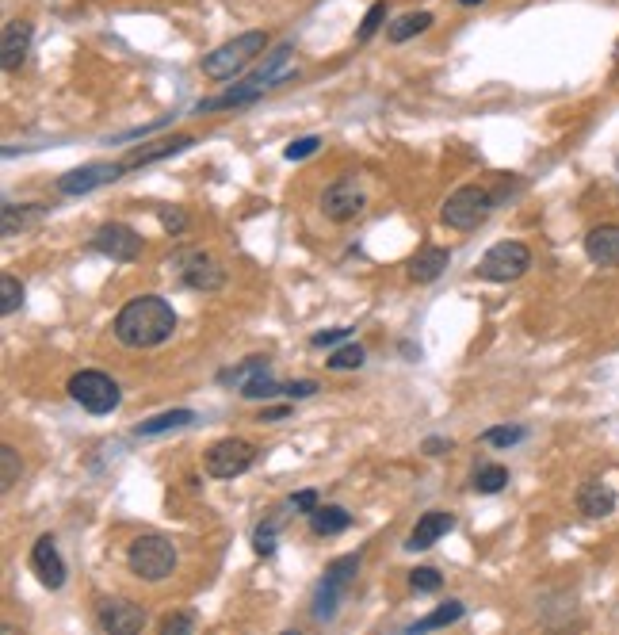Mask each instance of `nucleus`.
<instances>
[{
  "label": "nucleus",
  "instance_id": "nucleus-23",
  "mask_svg": "<svg viewBox=\"0 0 619 635\" xmlns=\"http://www.w3.org/2000/svg\"><path fill=\"white\" fill-rule=\"evenodd\" d=\"M463 613H467V605H463V601H444L440 609H432L428 616H421L409 632L417 635V632H436V628H451V624H459V620H463Z\"/></svg>",
  "mask_w": 619,
  "mask_h": 635
},
{
  "label": "nucleus",
  "instance_id": "nucleus-6",
  "mask_svg": "<svg viewBox=\"0 0 619 635\" xmlns=\"http://www.w3.org/2000/svg\"><path fill=\"white\" fill-rule=\"evenodd\" d=\"M493 207H497V203H493V192L467 184V188L451 192L444 211H440V219H444V226H451V230H474V226L486 222V215H490Z\"/></svg>",
  "mask_w": 619,
  "mask_h": 635
},
{
  "label": "nucleus",
  "instance_id": "nucleus-25",
  "mask_svg": "<svg viewBox=\"0 0 619 635\" xmlns=\"http://www.w3.org/2000/svg\"><path fill=\"white\" fill-rule=\"evenodd\" d=\"M432 27V12H406L398 23H390V43H406L413 35H421Z\"/></svg>",
  "mask_w": 619,
  "mask_h": 635
},
{
  "label": "nucleus",
  "instance_id": "nucleus-40",
  "mask_svg": "<svg viewBox=\"0 0 619 635\" xmlns=\"http://www.w3.org/2000/svg\"><path fill=\"white\" fill-rule=\"evenodd\" d=\"M283 395H287V398H310V395H318V383H314V379H299V383H283Z\"/></svg>",
  "mask_w": 619,
  "mask_h": 635
},
{
  "label": "nucleus",
  "instance_id": "nucleus-10",
  "mask_svg": "<svg viewBox=\"0 0 619 635\" xmlns=\"http://www.w3.org/2000/svg\"><path fill=\"white\" fill-rule=\"evenodd\" d=\"M321 211H325V219H333V222L356 219L363 211V192L356 188V180H352V176L333 180V184L325 188V196H321Z\"/></svg>",
  "mask_w": 619,
  "mask_h": 635
},
{
  "label": "nucleus",
  "instance_id": "nucleus-12",
  "mask_svg": "<svg viewBox=\"0 0 619 635\" xmlns=\"http://www.w3.org/2000/svg\"><path fill=\"white\" fill-rule=\"evenodd\" d=\"M31 570L39 574L46 590H62L65 586V559L58 551V540L54 536H39L35 548H31Z\"/></svg>",
  "mask_w": 619,
  "mask_h": 635
},
{
  "label": "nucleus",
  "instance_id": "nucleus-1",
  "mask_svg": "<svg viewBox=\"0 0 619 635\" xmlns=\"http://www.w3.org/2000/svg\"><path fill=\"white\" fill-rule=\"evenodd\" d=\"M172 333H176V310L161 295L130 299L127 307L115 314V337L127 349H157Z\"/></svg>",
  "mask_w": 619,
  "mask_h": 635
},
{
  "label": "nucleus",
  "instance_id": "nucleus-37",
  "mask_svg": "<svg viewBox=\"0 0 619 635\" xmlns=\"http://www.w3.org/2000/svg\"><path fill=\"white\" fill-rule=\"evenodd\" d=\"M180 632H195L192 613H169L161 620V635H180Z\"/></svg>",
  "mask_w": 619,
  "mask_h": 635
},
{
  "label": "nucleus",
  "instance_id": "nucleus-29",
  "mask_svg": "<svg viewBox=\"0 0 619 635\" xmlns=\"http://www.w3.org/2000/svg\"><path fill=\"white\" fill-rule=\"evenodd\" d=\"M528 437L520 425H497V429H486L482 433V440L486 444H493V448H513V444H520V440Z\"/></svg>",
  "mask_w": 619,
  "mask_h": 635
},
{
  "label": "nucleus",
  "instance_id": "nucleus-35",
  "mask_svg": "<svg viewBox=\"0 0 619 635\" xmlns=\"http://www.w3.org/2000/svg\"><path fill=\"white\" fill-rule=\"evenodd\" d=\"M318 146H321L318 134H306V138H295V142L283 150V157H287V161H302V157L318 154Z\"/></svg>",
  "mask_w": 619,
  "mask_h": 635
},
{
  "label": "nucleus",
  "instance_id": "nucleus-16",
  "mask_svg": "<svg viewBox=\"0 0 619 635\" xmlns=\"http://www.w3.org/2000/svg\"><path fill=\"white\" fill-rule=\"evenodd\" d=\"M27 50H31V23L8 20L4 23V43H0V66L12 73L27 58Z\"/></svg>",
  "mask_w": 619,
  "mask_h": 635
},
{
  "label": "nucleus",
  "instance_id": "nucleus-18",
  "mask_svg": "<svg viewBox=\"0 0 619 635\" xmlns=\"http://www.w3.org/2000/svg\"><path fill=\"white\" fill-rule=\"evenodd\" d=\"M451 253L448 249H440V245H425L413 261H409V280H417V284H432L444 268H448Z\"/></svg>",
  "mask_w": 619,
  "mask_h": 635
},
{
  "label": "nucleus",
  "instance_id": "nucleus-42",
  "mask_svg": "<svg viewBox=\"0 0 619 635\" xmlns=\"http://www.w3.org/2000/svg\"><path fill=\"white\" fill-rule=\"evenodd\" d=\"M444 448H451V440H440V437H428L425 440V452H428V456H440Z\"/></svg>",
  "mask_w": 619,
  "mask_h": 635
},
{
  "label": "nucleus",
  "instance_id": "nucleus-28",
  "mask_svg": "<svg viewBox=\"0 0 619 635\" xmlns=\"http://www.w3.org/2000/svg\"><path fill=\"white\" fill-rule=\"evenodd\" d=\"M0 463H4V475H0V490H12L23 475V463H20V452L12 448V444H4L0 448Z\"/></svg>",
  "mask_w": 619,
  "mask_h": 635
},
{
  "label": "nucleus",
  "instance_id": "nucleus-4",
  "mask_svg": "<svg viewBox=\"0 0 619 635\" xmlns=\"http://www.w3.org/2000/svg\"><path fill=\"white\" fill-rule=\"evenodd\" d=\"M69 398H73L81 410H88V414H111V410H119V402H123L119 383L104 372H92V368H88V372H77L69 379Z\"/></svg>",
  "mask_w": 619,
  "mask_h": 635
},
{
  "label": "nucleus",
  "instance_id": "nucleus-9",
  "mask_svg": "<svg viewBox=\"0 0 619 635\" xmlns=\"http://www.w3.org/2000/svg\"><path fill=\"white\" fill-rule=\"evenodd\" d=\"M123 173H127V165H107V161H92V165H81V169L65 173L62 180H58V192H62V196H88V192L104 188V184H111V180H119Z\"/></svg>",
  "mask_w": 619,
  "mask_h": 635
},
{
  "label": "nucleus",
  "instance_id": "nucleus-8",
  "mask_svg": "<svg viewBox=\"0 0 619 635\" xmlns=\"http://www.w3.org/2000/svg\"><path fill=\"white\" fill-rule=\"evenodd\" d=\"M92 249L111 257V261L130 264L142 253V238L130 230L127 222H107V226H100V230L92 234Z\"/></svg>",
  "mask_w": 619,
  "mask_h": 635
},
{
  "label": "nucleus",
  "instance_id": "nucleus-27",
  "mask_svg": "<svg viewBox=\"0 0 619 635\" xmlns=\"http://www.w3.org/2000/svg\"><path fill=\"white\" fill-rule=\"evenodd\" d=\"M505 482H509V471L501 467V463H486V467H478L474 471V490L478 494H497V490H505Z\"/></svg>",
  "mask_w": 619,
  "mask_h": 635
},
{
  "label": "nucleus",
  "instance_id": "nucleus-30",
  "mask_svg": "<svg viewBox=\"0 0 619 635\" xmlns=\"http://www.w3.org/2000/svg\"><path fill=\"white\" fill-rule=\"evenodd\" d=\"M329 368L333 372H352V368H363V349L360 345H344L329 356Z\"/></svg>",
  "mask_w": 619,
  "mask_h": 635
},
{
  "label": "nucleus",
  "instance_id": "nucleus-39",
  "mask_svg": "<svg viewBox=\"0 0 619 635\" xmlns=\"http://www.w3.org/2000/svg\"><path fill=\"white\" fill-rule=\"evenodd\" d=\"M348 333H352L348 326H337V329H325V333H314V349H329V345L344 341Z\"/></svg>",
  "mask_w": 619,
  "mask_h": 635
},
{
  "label": "nucleus",
  "instance_id": "nucleus-38",
  "mask_svg": "<svg viewBox=\"0 0 619 635\" xmlns=\"http://www.w3.org/2000/svg\"><path fill=\"white\" fill-rule=\"evenodd\" d=\"M253 548H257V555H272V551H276V521H268V525L257 528Z\"/></svg>",
  "mask_w": 619,
  "mask_h": 635
},
{
  "label": "nucleus",
  "instance_id": "nucleus-17",
  "mask_svg": "<svg viewBox=\"0 0 619 635\" xmlns=\"http://www.w3.org/2000/svg\"><path fill=\"white\" fill-rule=\"evenodd\" d=\"M195 138L192 134H176V138H161V142H150V146H142V150H134V154L123 161L127 169H142V165H153V161H165V157H176L184 154L188 146H192Z\"/></svg>",
  "mask_w": 619,
  "mask_h": 635
},
{
  "label": "nucleus",
  "instance_id": "nucleus-11",
  "mask_svg": "<svg viewBox=\"0 0 619 635\" xmlns=\"http://www.w3.org/2000/svg\"><path fill=\"white\" fill-rule=\"evenodd\" d=\"M96 624L111 635H134L146 628V609L134 601H100Z\"/></svg>",
  "mask_w": 619,
  "mask_h": 635
},
{
  "label": "nucleus",
  "instance_id": "nucleus-44",
  "mask_svg": "<svg viewBox=\"0 0 619 635\" xmlns=\"http://www.w3.org/2000/svg\"><path fill=\"white\" fill-rule=\"evenodd\" d=\"M459 4H467V8H470V4H482V0H459Z\"/></svg>",
  "mask_w": 619,
  "mask_h": 635
},
{
  "label": "nucleus",
  "instance_id": "nucleus-33",
  "mask_svg": "<svg viewBox=\"0 0 619 635\" xmlns=\"http://www.w3.org/2000/svg\"><path fill=\"white\" fill-rule=\"evenodd\" d=\"M409 586H413L417 593H436L440 586H444V578H440L432 567H417L413 574H409Z\"/></svg>",
  "mask_w": 619,
  "mask_h": 635
},
{
  "label": "nucleus",
  "instance_id": "nucleus-43",
  "mask_svg": "<svg viewBox=\"0 0 619 635\" xmlns=\"http://www.w3.org/2000/svg\"><path fill=\"white\" fill-rule=\"evenodd\" d=\"M287 414H291L287 406H276V410H264V414H260V421H283Z\"/></svg>",
  "mask_w": 619,
  "mask_h": 635
},
{
  "label": "nucleus",
  "instance_id": "nucleus-19",
  "mask_svg": "<svg viewBox=\"0 0 619 635\" xmlns=\"http://www.w3.org/2000/svg\"><path fill=\"white\" fill-rule=\"evenodd\" d=\"M577 509H581L585 517H608V513L616 509V494H612L604 482H585V486L577 490Z\"/></svg>",
  "mask_w": 619,
  "mask_h": 635
},
{
  "label": "nucleus",
  "instance_id": "nucleus-26",
  "mask_svg": "<svg viewBox=\"0 0 619 635\" xmlns=\"http://www.w3.org/2000/svg\"><path fill=\"white\" fill-rule=\"evenodd\" d=\"M264 372H268V356H249L245 364H237V368L218 375V383H234L237 391H241L249 379H257V375H264Z\"/></svg>",
  "mask_w": 619,
  "mask_h": 635
},
{
  "label": "nucleus",
  "instance_id": "nucleus-41",
  "mask_svg": "<svg viewBox=\"0 0 619 635\" xmlns=\"http://www.w3.org/2000/svg\"><path fill=\"white\" fill-rule=\"evenodd\" d=\"M291 509H299V513H314V509H318V490H299V494L291 498Z\"/></svg>",
  "mask_w": 619,
  "mask_h": 635
},
{
  "label": "nucleus",
  "instance_id": "nucleus-3",
  "mask_svg": "<svg viewBox=\"0 0 619 635\" xmlns=\"http://www.w3.org/2000/svg\"><path fill=\"white\" fill-rule=\"evenodd\" d=\"M127 567L142 582H165L176 570V544L165 536H138L127 551Z\"/></svg>",
  "mask_w": 619,
  "mask_h": 635
},
{
  "label": "nucleus",
  "instance_id": "nucleus-31",
  "mask_svg": "<svg viewBox=\"0 0 619 635\" xmlns=\"http://www.w3.org/2000/svg\"><path fill=\"white\" fill-rule=\"evenodd\" d=\"M383 20H386V0H375L371 8H367V16H363V23H360V31H356V39L360 43H367L379 27H383Z\"/></svg>",
  "mask_w": 619,
  "mask_h": 635
},
{
  "label": "nucleus",
  "instance_id": "nucleus-14",
  "mask_svg": "<svg viewBox=\"0 0 619 635\" xmlns=\"http://www.w3.org/2000/svg\"><path fill=\"white\" fill-rule=\"evenodd\" d=\"M585 253L600 268H619V226L616 222H600L585 234Z\"/></svg>",
  "mask_w": 619,
  "mask_h": 635
},
{
  "label": "nucleus",
  "instance_id": "nucleus-7",
  "mask_svg": "<svg viewBox=\"0 0 619 635\" xmlns=\"http://www.w3.org/2000/svg\"><path fill=\"white\" fill-rule=\"evenodd\" d=\"M257 463V448L249 440L226 437L207 452V475L211 479H237Z\"/></svg>",
  "mask_w": 619,
  "mask_h": 635
},
{
  "label": "nucleus",
  "instance_id": "nucleus-34",
  "mask_svg": "<svg viewBox=\"0 0 619 635\" xmlns=\"http://www.w3.org/2000/svg\"><path fill=\"white\" fill-rule=\"evenodd\" d=\"M0 295H4V303H0V310H4V314H16V307L23 303V287H20V280H16V276H4V280H0Z\"/></svg>",
  "mask_w": 619,
  "mask_h": 635
},
{
  "label": "nucleus",
  "instance_id": "nucleus-36",
  "mask_svg": "<svg viewBox=\"0 0 619 635\" xmlns=\"http://www.w3.org/2000/svg\"><path fill=\"white\" fill-rule=\"evenodd\" d=\"M157 219H161V226H165V230H169L172 238H176V234H184V230H188V215H184V211H180V207H161V211H157Z\"/></svg>",
  "mask_w": 619,
  "mask_h": 635
},
{
  "label": "nucleus",
  "instance_id": "nucleus-21",
  "mask_svg": "<svg viewBox=\"0 0 619 635\" xmlns=\"http://www.w3.org/2000/svg\"><path fill=\"white\" fill-rule=\"evenodd\" d=\"M43 215H46V207H39V203H27V207L4 203V238H16L27 226H39Z\"/></svg>",
  "mask_w": 619,
  "mask_h": 635
},
{
  "label": "nucleus",
  "instance_id": "nucleus-32",
  "mask_svg": "<svg viewBox=\"0 0 619 635\" xmlns=\"http://www.w3.org/2000/svg\"><path fill=\"white\" fill-rule=\"evenodd\" d=\"M241 395L245 398H276V395H283V387H279L276 379H268V372H264V375H257V379H249V383L241 387Z\"/></svg>",
  "mask_w": 619,
  "mask_h": 635
},
{
  "label": "nucleus",
  "instance_id": "nucleus-24",
  "mask_svg": "<svg viewBox=\"0 0 619 635\" xmlns=\"http://www.w3.org/2000/svg\"><path fill=\"white\" fill-rule=\"evenodd\" d=\"M195 414L192 410H169V414H157L150 421H142L134 433L138 437H161V433H169V429H184V425H192Z\"/></svg>",
  "mask_w": 619,
  "mask_h": 635
},
{
  "label": "nucleus",
  "instance_id": "nucleus-5",
  "mask_svg": "<svg viewBox=\"0 0 619 635\" xmlns=\"http://www.w3.org/2000/svg\"><path fill=\"white\" fill-rule=\"evenodd\" d=\"M532 268V253L524 241H497L490 253L478 261V276L490 284H513Z\"/></svg>",
  "mask_w": 619,
  "mask_h": 635
},
{
  "label": "nucleus",
  "instance_id": "nucleus-15",
  "mask_svg": "<svg viewBox=\"0 0 619 635\" xmlns=\"http://www.w3.org/2000/svg\"><path fill=\"white\" fill-rule=\"evenodd\" d=\"M451 528H455V517L451 513H444V509H432V513H425L421 521H417V528L409 532V540H406V548L409 551H425L432 548L440 536H448Z\"/></svg>",
  "mask_w": 619,
  "mask_h": 635
},
{
  "label": "nucleus",
  "instance_id": "nucleus-13",
  "mask_svg": "<svg viewBox=\"0 0 619 635\" xmlns=\"http://www.w3.org/2000/svg\"><path fill=\"white\" fill-rule=\"evenodd\" d=\"M180 276H184V284L192 287V291H218V287L226 284V268L207 257V253H188L184 261H180Z\"/></svg>",
  "mask_w": 619,
  "mask_h": 635
},
{
  "label": "nucleus",
  "instance_id": "nucleus-22",
  "mask_svg": "<svg viewBox=\"0 0 619 635\" xmlns=\"http://www.w3.org/2000/svg\"><path fill=\"white\" fill-rule=\"evenodd\" d=\"M348 525H352V513H344L341 505H318V509L310 513L314 536H337V532H344Z\"/></svg>",
  "mask_w": 619,
  "mask_h": 635
},
{
  "label": "nucleus",
  "instance_id": "nucleus-20",
  "mask_svg": "<svg viewBox=\"0 0 619 635\" xmlns=\"http://www.w3.org/2000/svg\"><path fill=\"white\" fill-rule=\"evenodd\" d=\"M344 586H348V582L333 578V574H325V582H321L318 593H314V620H333V616H337V605H341V597H344Z\"/></svg>",
  "mask_w": 619,
  "mask_h": 635
},
{
  "label": "nucleus",
  "instance_id": "nucleus-2",
  "mask_svg": "<svg viewBox=\"0 0 619 635\" xmlns=\"http://www.w3.org/2000/svg\"><path fill=\"white\" fill-rule=\"evenodd\" d=\"M264 46H268V35H264V31H245V35H237V39L222 43L218 50H211V54L203 58V77H211V81H230V77H237L257 54H264Z\"/></svg>",
  "mask_w": 619,
  "mask_h": 635
}]
</instances>
